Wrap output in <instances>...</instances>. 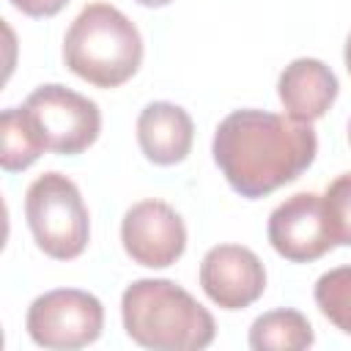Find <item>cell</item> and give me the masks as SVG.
<instances>
[{
	"instance_id": "6da1fadb",
	"label": "cell",
	"mask_w": 351,
	"mask_h": 351,
	"mask_svg": "<svg viewBox=\"0 0 351 351\" xmlns=\"http://www.w3.org/2000/svg\"><path fill=\"white\" fill-rule=\"evenodd\" d=\"M211 154L225 181L255 200L296 181L313 165L318 137L310 123L266 110H236L219 121Z\"/></svg>"
},
{
	"instance_id": "7a4b0ae2",
	"label": "cell",
	"mask_w": 351,
	"mask_h": 351,
	"mask_svg": "<svg viewBox=\"0 0 351 351\" xmlns=\"http://www.w3.org/2000/svg\"><path fill=\"white\" fill-rule=\"evenodd\" d=\"M126 335L154 351H195L211 346V313L173 280H134L121 296Z\"/></svg>"
},
{
	"instance_id": "3957f363",
	"label": "cell",
	"mask_w": 351,
	"mask_h": 351,
	"mask_svg": "<svg viewBox=\"0 0 351 351\" xmlns=\"http://www.w3.org/2000/svg\"><path fill=\"white\" fill-rule=\"evenodd\" d=\"M63 60L80 80L104 90L118 88L143 63V36L115 5L88 3L66 30Z\"/></svg>"
},
{
	"instance_id": "277c9868",
	"label": "cell",
	"mask_w": 351,
	"mask_h": 351,
	"mask_svg": "<svg viewBox=\"0 0 351 351\" xmlns=\"http://www.w3.org/2000/svg\"><path fill=\"white\" fill-rule=\"evenodd\" d=\"M25 217L38 250L55 261H74L90 241V217L77 184L49 170L38 176L25 195Z\"/></svg>"
},
{
	"instance_id": "5b68a950",
	"label": "cell",
	"mask_w": 351,
	"mask_h": 351,
	"mask_svg": "<svg viewBox=\"0 0 351 351\" xmlns=\"http://www.w3.org/2000/svg\"><path fill=\"white\" fill-rule=\"evenodd\" d=\"M22 107L27 110L47 151L55 154H82L96 143L101 132V112L96 101L58 82L38 85Z\"/></svg>"
},
{
	"instance_id": "8992f818",
	"label": "cell",
	"mask_w": 351,
	"mask_h": 351,
	"mask_svg": "<svg viewBox=\"0 0 351 351\" xmlns=\"http://www.w3.org/2000/svg\"><path fill=\"white\" fill-rule=\"evenodd\" d=\"M25 326L30 340L41 348H82L101 335L104 307L88 291L58 288L33 299Z\"/></svg>"
},
{
	"instance_id": "52a82bcc",
	"label": "cell",
	"mask_w": 351,
	"mask_h": 351,
	"mask_svg": "<svg viewBox=\"0 0 351 351\" xmlns=\"http://www.w3.org/2000/svg\"><path fill=\"white\" fill-rule=\"evenodd\" d=\"M121 241L134 263L145 269H167L186 250V225L170 203L151 197L134 203L123 214Z\"/></svg>"
},
{
	"instance_id": "ba28073f",
	"label": "cell",
	"mask_w": 351,
	"mask_h": 351,
	"mask_svg": "<svg viewBox=\"0 0 351 351\" xmlns=\"http://www.w3.org/2000/svg\"><path fill=\"white\" fill-rule=\"evenodd\" d=\"M269 241L277 255L293 263L324 258L337 241L332 236L324 197L315 192H296L269 214Z\"/></svg>"
},
{
	"instance_id": "9c48e42d",
	"label": "cell",
	"mask_w": 351,
	"mask_h": 351,
	"mask_svg": "<svg viewBox=\"0 0 351 351\" xmlns=\"http://www.w3.org/2000/svg\"><path fill=\"white\" fill-rule=\"evenodd\" d=\"M200 285L222 310H244L266 291L261 258L241 244H217L200 261Z\"/></svg>"
},
{
	"instance_id": "30bf717a",
	"label": "cell",
	"mask_w": 351,
	"mask_h": 351,
	"mask_svg": "<svg viewBox=\"0 0 351 351\" xmlns=\"http://www.w3.org/2000/svg\"><path fill=\"white\" fill-rule=\"evenodd\" d=\"M337 77L335 71L318 58H296L291 60L280 80L277 96L288 112V118L313 123L326 115V110L337 99Z\"/></svg>"
},
{
	"instance_id": "8fae6325",
	"label": "cell",
	"mask_w": 351,
	"mask_h": 351,
	"mask_svg": "<svg viewBox=\"0 0 351 351\" xmlns=\"http://www.w3.org/2000/svg\"><path fill=\"white\" fill-rule=\"evenodd\" d=\"M195 140L192 118L173 101H151L137 118V143L148 162L178 165L186 159Z\"/></svg>"
},
{
	"instance_id": "7c38bea8",
	"label": "cell",
	"mask_w": 351,
	"mask_h": 351,
	"mask_svg": "<svg viewBox=\"0 0 351 351\" xmlns=\"http://www.w3.org/2000/svg\"><path fill=\"white\" fill-rule=\"evenodd\" d=\"M315 340L310 321L299 310H269L250 326V346L255 351H302Z\"/></svg>"
},
{
	"instance_id": "4fadbf2b",
	"label": "cell",
	"mask_w": 351,
	"mask_h": 351,
	"mask_svg": "<svg viewBox=\"0 0 351 351\" xmlns=\"http://www.w3.org/2000/svg\"><path fill=\"white\" fill-rule=\"evenodd\" d=\"M47 145L41 143L25 107H8L0 115V165L8 173L30 167Z\"/></svg>"
},
{
	"instance_id": "5bb4252c",
	"label": "cell",
	"mask_w": 351,
	"mask_h": 351,
	"mask_svg": "<svg viewBox=\"0 0 351 351\" xmlns=\"http://www.w3.org/2000/svg\"><path fill=\"white\" fill-rule=\"evenodd\" d=\"M315 304L329 324L351 335V266H337L318 277Z\"/></svg>"
},
{
	"instance_id": "9a60e30c",
	"label": "cell",
	"mask_w": 351,
	"mask_h": 351,
	"mask_svg": "<svg viewBox=\"0 0 351 351\" xmlns=\"http://www.w3.org/2000/svg\"><path fill=\"white\" fill-rule=\"evenodd\" d=\"M324 208L337 244L351 247V173L337 176L324 192Z\"/></svg>"
},
{
	"instance_id": "2e32d148",
	"label": "cell",
	"mask_w": 351,
	"mask_h": 351,
	"mask_svg": "<svg viewBox=\"0 0 351 351\" xmlns=\"http://www.w3.org/2000/svg\"><path fill=\"white\" fill-rule=\"evenodd\" d=\"M16 11H22V14H27V16H36V19H41V16H55L58 11H63L66 5H69V0H8Z\"/></svg>"
},
{
	"instance_id": "e0dca14e",
	"label": "cell",
	"mask_w": 351,
	"mask_h": 351,
	"mask_svg": "<svg viewBox=\"0 0 351 351\" xmlns=\"http://www.w3.org/2000/svg\"><path fill=\"white\" fill-rule=\"evenodd\" d=\"M343 60H346V69H348V74H351V33H348V38H346V49H343Z\"/></svg>"
},
{
	"instance_id": "ac0fdd59",
	"label": "cell",
	"mask_w": 351,
	"mask_h": 351,
	"mask_svg": "<svg viewBox=\"0 0 351 351\" xmlns=\"http://www.w3.org/2000/svg\"><path fill=\"white\" fill-rule=\"evenodd\" d=\"M140 5H148V8H162V5H167V3H173V0H137Z\"/></svg>"
},
{
	"instance_id": "d6986e66",
	"label": "cell",
	"mask_w": 351,
	"mask_h": 351,
	"mask_svg": "<svg viewBox=\"0 0 351 351\" xmlns=\"http://www.w3.org/2000/svg\"><path fill=\"white\" fill-rule=\"evenodd\" d=\"M348 143H351V121H348Z\"/></svg>"
}]
</instances>
